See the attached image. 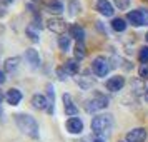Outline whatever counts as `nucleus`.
<instances>
[{"instance_id":"aec40b11","label":"nucleus","mask_w":148,"mask_h":142,"mask_svg":"<svg viewBox=\"0 0 148 142\" xmlns=\"http://www.w3.org/2000/svg\"><path fill=\"white\" fill-rule=\"evenodd\" d=\"M25 34H27V37L30 39L32 42H38L40 40V28L38 27H35L34 24H28L27 25V28H25Z\"/></svg>"},{"instance_id":"7c9ffc66","label":"nucleus","mask_w":148,"mask_h":142,"mask_svg":"<svg viewBox=\"0 0 148 142\" xmlns=\"http://www.w3.org/2000/svg\"><path fill=\"white\" fill-rule=\"evenodd\" d=\"M93 142H105V137H95Z\"/></svg>"},{"instance_id":"6ab92c4d","label":"nucleus","mask_w":148,"mask_h":142,"mask_svg":"<svg viewBox=\"0 0 148 142\" xmlns=\"http://www.w3.org/2000/svg\"><path fill=\"white\" fill-rule=\"evenodd\" d=\"M63 69L67 70L68 75H75V74H78V70H80V64H78L77 59H68V60L63 64Z\"/></svg>"},{"instance_id":"473e14b6","label":"nucleus","mask_w":148,"mask_h":142,"mask_svg":"<svg viewBox=\"0 0 148 142\" xmlns=\"http://www.w3.org/2000/svg\"><path fill=\"white\" fill-rule=\"evenodd\" d=\"M3 99H5V95H3L2 92H0V104H2V100H3Z\"/></svg>"},{"instance_id":"2eb2a0df","label":"nucleus","mask_w":148,"mask_h":142,"mask_svg":"<svg viewBox=\"0 0 148 142\" xmlns=\"http://www.w3.org/2000/svg\"><path fill=\"white\" fill-rule=\"evenodd\" d=\"M32 107L37 109V110H45L48 107V99L42 94H35L32 97Z\"/></svg>"},{"instance_id":"e433bc0d","label":"nucleus","mask_w":148,"mask_h":142,"mask_svg":"<svg viewBox=\"0 0 148 142\" xmlns=\"http://www.w3.org/2000/svg\"><path fill=\"white\" fill-rule=\"evenodd\" d=\"M35 2H40V0H35Z\"/></svg>"},{"instance_id":"ddd939ff","label":"nucleus","mask_w":148,"mask_h":142,"mask_svg":"<svg viewBox=\"0 0 148 142\" xmlns=\"http://www.w3.org/2000/svg\"><path fill=\"white\" fill-rule=\"evenodd\" d=\"M97 10L100 12L103 17H112L113 15V5L108 2V0H98L97 2Z\"/></svg>"},{"instance_id":"393cba45","label":"nucleus","mask_w":148,"mask_h":142,"mask_svg":"<svg viewBox=\"0 0 148 142\" xmlns=\"http://www.w3.org/2000/svg\"><path fill=\"white\" fill-rule=\"evenodd\" d=\"M138 60H140L141 65L148 64V47L147 45H143V47L138 50Z\"/></svg>"},{"instance_id":"dca6fc26","label":"nucleus","mask_w":148,"mask_h":142,"mask_svg":"<svg viewBox=\"0 0 148 142\" xmlns=\"http://www.w3.org/2000/svg\"><path fill=\"white\" fill-rule=\"evenodd\" d=\"M20 57H8L7 60L3 62V69H5V72H10V74H14L18 70L20 67Z\"/></svg>"},{"instance_id":"20e7f679","label":"nucleus","mask_w":148,"mask_h":142,"mask_svg":"<svg viewBox=\"0 0 148 142\" xmlns=\"http://www.w3.org/2000/svg\"><path fill=\"white\" fill-rule=\"evenodd\" d=\"M110 60H108L105 55H97L92 62V70H93V74L97 77H107L108 72H110Z\"/></svg>"},{"instance_id":"a211bd4d","label":"nucleus","mask_w":148,"mask_h":142,"mask_svg":"<svg viewBox=\"0 0 148 142\" xmlns=\"http://www.w3.org/2000/svg\"><path fill=\"white\" fill-rule=\"evenodd\" d=\"M47 10L53 15H60L65 10V7L60 0H50V2H47Z\"/></svg>"},{"instance_id":"9b49d317","label":"nucleus","mask_w":148,"mask_h":142,"mask_svg":"<svg viewBox=\"0 0 148 142\" xmlns=\"http://www.w3.org/2000/svg\"><path fill=\"white\" fill-rule=\"evenodd\" d=\"M25 59H27V62L30 64V67L32 69H38L42 64V59L40 55H38V52L35 50V48H27L25 50Z\"/></svg>"},{"instance_id":"4be33fe9","label":"nucleus","mask_w":148,"mask_h":142,"mask_svg":"<svg viewBox=\"0 0 148 142\" xmlns=\"http://www.w3.org/2000/svg\"><path fill=\"white\" fill-rule=\"evenodd\" d=\"M112 28H113L115 32H125L127 30V22H125V19H113L112 20Z\"/></svg>"},{"instance_id":"f3484780","label":"nucleus","mask_w":148,"mask_h":142,"mask_svg":"<svg viewBox=\"0 0 148 142\" xmlns=\"http://www.w3.org/2000/svg\"><path fill=\"white\" fill-rule=\"evenodd\" d=\"M70 37H73L77 42H83L85 40V30H83V27L78 25V24L70 25Z\"/></svg>"},{"instance_id":"c85d7f7f","label":"nucleus","mask_w":148,"mask_h":142,"mask_svg":"<svg viewBox=\"0 0 148 142\" xmlns=\"http://www.w3.org/2000/svg\"><path fill=\"white\" fill-rule=\"evenodd\" d=\"M57 75H58V79H60V80H65L68 74H67V70H65L63 67H60V69H57Z\"/></svg>"},{"instance_id":"f257e3e1","label":"nucleus","mask_w":148,"mask_h":142,"mask_svg":"<svg viewBox=\"0 0 148 142\" xmlns=\"http://www.w3.org/2000/svg\"><path fill=\"white\" fill-rule=\"evenodd\" d=\"M15 124L20 132H23L25 135L32 137V139H38V134H40V129H38V124L32 115L28 114H17L15 115Z\"/></svg>"},{"instance_id":"1a4fd4ad","label":"nucleus","mask_w":148,"mask_h":142,"mask_svg":"<svg viewBox=\"0 0 148 142\" xmlns=\"http://www.w3.org/2000/svg\"><path fill=\"white\" fill-rule=\"evenodd\" d=\"M62 100H63V110H65V114L67 115L75 117V115L78 114V107L75 105V102H73V99H72V95L70 94H63Z\"/></svg>"},{"instance_id":"f8f14e48","label":"nucleus","mask_w":148,"mask_h":142,"mask_svg":"<svg viewBox=\"0 0 148 142\" xmlns=\"http://www.w3.org/2000/svg\"><path fill=\"white\" fill-rule=\"evenodd\" d=\"M75 80H77V84H78V85H80L83 90H88V89H92V87L95 85V79H93V77H92L90 74H88V72H85V74L78 75Z\"/></svg>"},{"instance_id":"bb28decb","label":"nucleus","mask_w":148,"mask_h":142,"mask_svg":"<svg viewBox=\"0 0 148 142\" xmlns=\"http://www.w3.org/2000/svg\"><path fill=\"white\" fill-rule=\"evenodd\" d=\"M138 77H140L141 80H148V64L140 65V69H138Z\"/></svg>"},{"instance_id":"0eeeda50","label":"nucleus","mask_w":148,"mask_h":142,"mask_svg":"<svg viewBox=\"0 0 148 142\" xmlns=\"http://www.w3.org/2000/svg\"><path fill=\"white\" fill-rule=\"evenodd\" d=\"M147 129L143 127H136V129H132V130H128L127 135H125V141L127 142H145L147 141Z\"/></svg>"},{"instance_id":"2f4dec72","label":"nucleus","mask_w":148,"mask_h":142,"mask_svg":"<svg viewBox=\"0 0 148 142\" xmlns=\"http://www.w3.org/2000/svg\"><path fill=\"white\" fill-rule=\"evenodd\" d=\"M143 97H145V100H147V102H148V87H147V89H145V94H143Z\"/></svg>"},{"instance_id":"f704fd0d","label":"nucleus","mask_w":148,"mask_h":142,"mask_svg":"<svg viewBox=\"0 0 148 142\" xmlns=\"http://www.w3.org/2000/svg\"><path fill=\"white\" fill-rule=\"evenodd\" d=\"M118 142H127V141H118Z\"/></svg>"},{"instance_id":"5701e85b","label":"nucleus","mask_w":148,"mask_h":142,"mask_svg":"<svg viewBox=\"0 0 148 142\" xmlns=\"http://www.w3.org/2000/svg\"><path fill=\"white\" fill-rule=\"evenodd\" d=\"M73 52H75V59H77V60L85 59V55H87V48H85V45H83V42H77Z\"/></svg>"},{"instance_id":"a878e982","label":"nucleus","mask_w":148,"mask_h":142,"mask_svg":"<svg viewBox=\"0 0 148 142\" xmlns=\"http://www.w3.org/2000/svg\"><path fill=\"white\" fill-rule=\"evenodd\" d=\"M132 85H133V89H135L133 92H135L136 95L145 94V89H147V87H145V84H143V80H141V79H136V80H135Z\"/></svg>"},{"instance_id":"b1692460","label":"nucleus","mask_w":148,"mask_h":142,"mask_svg":"<svg viewBox=\"0 0 148 142\" xmlns=\"http://www.w3.org/2000/svg\"><path fill=\"white\" fill-rule=\"evenodd\" d=\"M70 39L72 37H67V35H62L60 39H58V47H60L62 52H67L68 48H70Z\"/></svg>"},{"instance_id":"39448f33","label":"nucleus","mask_w":148,"mask_h":142,"mask_svg":"<svg viewBox=\"0 0 148 142\" xmlns=\"http://www.w3.org/2000/svg\"><path fill=\"white\" fill-rule=\"evenodd\" d=\"M127 20L133 27H143L148 25V8H136L127 14Z\"/></svg>"},{"instance_id":"c9c22d12","label":"nucleus","mask_w":148,"mask_h":142,"mask_svg":"<svg viewBox=\"0 0 148 142\" xmlns=\"http://www.w3.org/2000/svg\"><path fill=\"white\" fill-rule=\"evenodd\" d=\"M80 142H87V141H80Z\"/></svg>"},{"instance_id":"423d86ee","label":"nucleus","mask_w":148,"mask_h":142,"mask_svg":"<svg viewBox=\"0 0 148 142\" xmlns=\"http://www.w3.org/2000/svg\"><path fill=\"white\" fill-rule=\"evenodd\" d=\"M47 28L57 35H63L65 30H67V22L63 20V19H60V17H52L47 22Z\"/></svg>"},{"instance_id":"7ed1b4c3","label":"nucleus","mask_w":148,"mask_h":142,"mask_svg":"<svg viewBox=\"0 0 148 142\" xmlns=\"http://www.w3.org/2000/svg\"><path fill=\"white\" fill-rule=\"evenodd\" d=\"M108 105V97L105 94H100V92H95L92 99H87L85 100V110L87 112H97V110H101Z\"/></svg>"},{"instance_id":"72a5a7b5","label":"nucleus","mask_w":148,"mask_h":142,"mask_svg":"<svg viewBox=\"0 0 148 142\" xmlns=\"http://www.w3.org/2000/svg\"><path fill=\"white\" fill-rule=\"evenodd\" d=\"M145 39H147V40H148V34H147V37H145Z\"/></svg>"},{"instance_id":"9d476101","label":"nucleus","mask_w":148,"mask_h":142,"mask_svg":"<svg viewBox=\"0 0 148 142\" xmlns=\"http://www.w3.org/2000/svg\"><path fill=\"white\" fill-rule=\"evenodd\" d=\"M65 125H67V130L70 134H82L83 132V122L78 117H70Z\"/></svg>"},{"instance_id":"4468645a","label":"nucleus","mask_w":148,"mask_h":142,"mask_svg":"<svg viewBox=\"0 0 148 142\" xmlns=\"http://www.w3.org/2000/svg\"><path fill=\"white\" fill-rule=\"evenodd\" d=\"M5 100L10 104V105H18L22 100V92L18 89H8L7 94H5Z\"/></svg>"},{"instance_id":"412c9836","label":"nucleus","mask_w":148,"mask_h":142,"mask_svg":"<svg viewBox=\"0 0 148 142\" xmlns=\"http://www.w3.org/2000/svg\"><path fill=\"white\" fill-rule=\"evenodd\" d=\"M47 94H48V107H47V112L50 115L53 114L55 110V92H53V85H47Z\"/></svg>"},{"instance_id":"cd10ccee","label":"nucleus","mask_w":148,"mask_h":142,"mask_svg":"<svg viewBox=\"0 0 148 142\" xmlns=\"http://www.w3.org/2000/svg\"><path fill=\"white\" fill-rule=\"evenodd\" d=\"M115 5L118 7V10H127L130 7V0H113Z\"/></svg>"},{"instance_id":"c756f323","label":"nucleus","mask_w":148,"mask_h":142,"mask_svg":"<svg viewBox=\"0 0 148 142\" xmlns=\"http://www.w3.org/2000/svg\"><path fill=\"white\" fill-rule=\"evenodd\" d=\"M5 80H7L5 72H3V70H0V85H2V84H5Z\"/></svg>"},{"instance_id":"6e6552de","label":"nucleus","mask_w":148,"mask_h":142,"mask_svg":"<svg viewBox=\"0 0 148 142\" xmlns=\"http://www.w3.org/2000/svg\"><path fill=\"white\" fill-rule=\"evenodd\" d=\"M123 85H125V77H123V75L110 77V79L107 80V84H105L107 90H110V92H118V90L123 89Z\"/></svg>"},{"instance_id":"f03ea898","label":"nucleus","mask_w":148,"mask_h":142,"mask_svg":"<svg viewBox=\"0 0 148 142\" xmlns=\"http://www.w3.org/2000/svg\"><path fill=\"white\" fill-rule=\"evenodd\" d=\"M113 127V117L110 114H100L92 121V132L95 137H105Z\"/></svg>"}]
</instances>
